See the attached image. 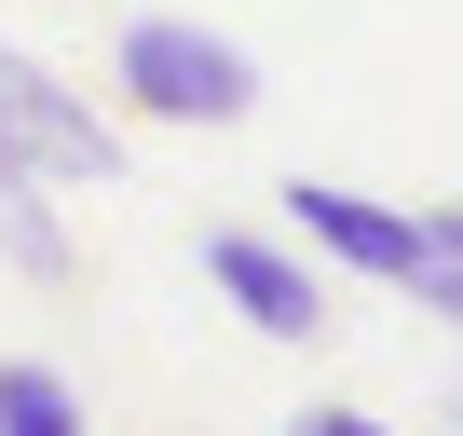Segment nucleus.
Returning <instances> with one entry per match:
<instances>
[{"label": "nucleus", "instance_id": "1", "mask_svg": "<svg viewBox=\"0 0 463 436\" xmlns=\"http://www.w3.org/2000/svg\"><path fill=\"white\" fill-rule=\"evenodd\" d=\"M55 177H96V191H109V177H123V137H109L42 55L0 42V260L42 273V287L69 273V232H55V204H42Z\"/></svg>", "mask_w": 463, "mask_h": 436}, {"label": "nucleus", "instance_id": "2", "mask_svg": "<svg viewBox=\"0 0 463 436\" xmlns=\"http://www.w3.org/2000/svg\"><path fill=\"white\" fill-rule=\"evenodd\" d=\"M109 96L150 109V123H246L260 109V55L218 42V28H191V14H137L123 55H109Z\"/></svg>", "mask_w": 463, "mask_h": 436}, {"label": "nucleus", "instance_id": "3", "mask_svg": "<svg viewBox=\"0 0 463 436\" xmlns=\"http://www.w3.org/2000/svg\"><path fill=\"white\" fill-rule=\"evenodd\" d=\"M204 287L246 314L260 341H327V287H314V260H287V246H260V232H204Z\"/></svg>", "mask_w": 463, "mask_h": 436}, {"label": "nucleus", "instance_id": "4", "mask_svg": "<svg viewBox=\"0 0 463 436\" xmlns=\"http://www.w3.org/2000/svg\"><path fill=\"white\" fill-rule=\"evenodd\" d=\"M287 218H300V246H314V260H341V273H368V287H395V260H409V218L368 204V191H341V177H300Z\"/></svg>", "mask_w": 463, "mask_h": 436}, {"label": "nucleus", "instance_id": "5", "mask_svg": "<svg viewBox=\"0 0 463 436\" xmlns=\"http://www.w3.org/2000/svg\"><path fill=\"white\" fill-rule=\"evenodd\" d=\"M395 287H409L436 327H463V204H422V218H409V260H395Z\"/></svg>", "mask_w": 463, "mask_h": 436}, {"label": "nucleus", "instance_id": "6", "mask_svg": "<svg viewBox=\"0 0 463 436\" xmlns=\"http://www.w3.org/2000/svg\"><path fill=\"white\" fill-rule=\"evenodd\" d=\"M0 436H96V422H82V395L42 355H0Z\"/></svg>", "mask_w": 463, "mask_h": 436}, {"label": "nucleus", "instance_id": "7", "mask_svg": "<svg viewBox=\"0 0 463 436\" xmlns=\"http://www.w3.org/2000/svg\"><path fill=\"white\" fill-rule=\"evenodd\" d=\"M287 436H395V422H368V409H300Z\"/></svg>", "mask_w": 463, "mask_h": 436}, {"label": "nucleus", "instance_id": "8", "mask_svg": "<svg viewBox=\"0 0 463 436\" xmlns=\"http://www.w3.org/2000/svg\"><path fill=\"white\" fill-rule=\"evenodd\" d=\"M449 409H463V395H449Z\"/></svg>", "mask_w": 463, "mask_h": 436}]
</instances>
